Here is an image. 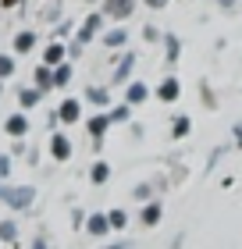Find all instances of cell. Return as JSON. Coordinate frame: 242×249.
Wrapping results in <instances>:
<instances>
[{
	"label": "cell",
	"instance_id": "6da1fadb",
	"mask_svg": "<svg viewBox=\"0 0 242 249\" xmlns=\"http://www.w3.org/2000/svg\"><path fill=\"white\" fill-rule=\"evenodd\" d=\"M0 199L11 203L15 210H25L29 203L36 199V189H29V185H25V189H4V185H0Z\"/></svg>",
	"mask_w": 242,
	"mask_h": 249
},
{
	"label": "cell",
	"instance_id": "7a4b0ae2",
	"mask_svg": "<svg viewBox=\"0 0 242 249\" xmlns=\"http://www.w3.org/2000/svg\"><path fill=\"white\" fill-rule=\"evenodd\" d=\"M132 11H135V0H107V4H103V15H107V18H114V21L129 18Z\"/></svg>",
	"mask_w": 242,
	"mask_h": 249
},
{
	"label": "cell",
	"instance_id": "3957f363",
	"mask_svg": "<svg viewBox=\"0 0 242 249\" xmlns=\"http://www.w3.org/2000/svg\"><path fill=\"white\" fill-rule=\"evenodd\" d=\"M100 21H103L100 15H89V18H86V25H82V29H78V32H75V43H78V47H86V43H89V39H93V36H96V29H100Z\"/></svg>",
	"mask_w": 242,
	"mask_h": 249
},
{
	"label": "cell",
	"instance_id": "277c9868",
	"mask_svg": "<svg viewBox=\"0 0 242 249\" xmlns=\"http://www.w3.org/2000/svg\"><path fill=\"white\" fill-rule=\"evenodd\" d=\"M50 153L57 160H68L72 157V142H68V135H50Z\"/></svg>",
	"mask_w": 242,
	"mask_h": 249
},
{
	"label": "cell",
	"instance_id": "5b68a950",
	"mask_svg": "<svg viewBox=\"0 0 242 249\" xmlns=\"http://www.w3.org/2000/svg\"><path fill=\"white\" fill-rule=\"evenodd\" d=\"M132 64H135V53H125V57H121V64L114 68V78H111V82H114V86L129 82V71H132Z\"/></svg>",
	"mask_w": 242,
	"mask_h": 249
},
{
	"label": "cell",
	"instance_id": "8992f818",
	"mask_svg": "<svg viewBox=\"0 0 242 249\" xmlns=\"http://www.w3.org/2000/svg\"><path fill=\"white\" fill-rule=\"evenodd\" d=\"M78 114H82V110H78V100H64L61 110H57V118H61L64 124H75V121H78Z\"/></svg>",
	"mask_w": 242,
	"mask_h": 249
},
{
	"label": "cell",
	"instance_id": "52a82bcc",
	"mask_svg": "<svg viewBox=\"0 0 242 249\" xmlns=\"http://www.w3.org/2000/svg\"><path fill=\"white\" fill-rule=\"evenodd\" d=\"M111 128V114H96V118H89V135L100 142L103 139V132Z\"/></svg>",
	"mask_w": 242,
	"mask_h": 249
},
{
	"label": "cell",
	"instance_id": "ba28073f",
	"mask_svg": "<svg viewBox=\"0 0 242 249\" xmlns=\"http://www.w3.org/2000/svg\"><path fill=\"white\" fill-rule=\"evenodd\" d=\"M178 78H164V82H160V89H157V96L164 100V104H171V100H178Z\"/></svg>",
	"mask_w": 242,
	"mask_h": 249
},
{
	"label": "cell",
	"instance_id": "9c48e42d",
	"mask_svg": "<svg viewBox=\"0 0 242 249\" xmlns=\"http://www.w3.org/2000/svg\"><path fill=\"white\" fill-rule=\"evenodd\" d=\"M29 132V118L25 114H11L7 118V135H25Z\"/></svg>",
	"mask_w": 242,
	"mask_h": 249
},
{
	"label": "cell",
	"instance_id": "30bf717a",
	"mask_svg": "<svg viewBox=\"0 0 242 249\" xmlns=\"http://www.w3.org/2000/svg\"><path fill=\"white\" fill-rule=\"evenodd\" d=\"M32 47H36V32H18L15 36V50L18 53H29Z\"/></svg>",
	"mask_w": 242,
	"mask_h": 249
},
{
	"label": "cell",
	"instance_id": "8fae6325",
	"mask_svg": "<svg viewBox=\"0 0 242 249\" xmlns=\"http://www.w3.org/2000/svg\"><path fill=\"white\" fill-rule=\"evenodd\" d=\"M43 61H47V68H50V64L61 68V61H64V47H61V43H50L47 53H43Z\"/></svg>",
	"mask_w": 242,
	"mask_h": 249
},
{
	"label": "cell",
	"instance_id": "7c38bea8",
	"mask_svg": "<svg viewBox=\"0 0 242 249\" xmlns=\"http://www.w3.org/2000/svg\"><path fill=\"white\" fill-rule=\"evenodd\" d=\"M125 96H129V104H143V100L149 96V89H146L143 82H132V86H129V93H125Z\"/></svg>",
	"mask_w": 242,
	"mask_h": 249
},
{
	"label": "cell",
	"instance_id": "4fadbf2b",
	"mask_svg": "<svg viewBox=\"0 0 242 249\" xmlns=\"http://www.w3.org/2000/svg\"><path fill=\"white\" fill-rule=\"evenodd\" d=\"M107 228H111V221L103 217V213H93V217H89V231H93V235H103Z\"/></svg>",
	"mask_w": 242,
	"mask_h": 249
},
{
	"label": "cell",
	"instance_id": "5bb4252c",
	"mask_svg": "<svg viewBox=\"0 0 242 249\" xmlns=\"http://www.w3.org/2000/svg\"><path fill=\"white\" fill-rule=\"evenodd\" d=\"M89 178H93L96 185H103V182H107V178H111V167H107V164L100 160V164H93V171H89Z\"/></svg>",
	"mask_w": 242,
	"mask_h": 249
},
{
	"label": "cell",
	"instance_id": "9a60e30c",
	"mask_svg": "<svg viewBox=\"0 0 242 249\" xmlns=\"http://www.w3.org/2000/svg\"><path fill=\"white\" fill-rule=\"evenodd\" d=\"M36 86H39V89H50V86H54V71H50L47 64H43L39 71H36Z\"/></svg>",
	"mask_w": 242,
	"mask_h": 249
},
{
	"label": "cell",
	"instance_id": "2e32d148",
	"mask_svg": "<svg viewBox=\"0 0 242 249\" xmlns=\"http://www.w3.org/2000/svg\"><path fill=\"white\" fill-rule=\"evenodd\" d=\"M72 82V68L61 64V68H54V86H68Z\"/></svg>",
	"mask_w": 242,
	"mask_h": 249
},
{
	"label": "cell",
	"instance_id": "e0dca14e",
	"mask_svg": "<svg viewBox=\"0 0 242 249\" xmlns=\"http://www.w3.org/2000/svg\"><path fill=\"white\" fill-rule=\"evenodd\" d=\"M125 39H129V32H125V29H114V32H107V36H103V43H107V47H121Z\"/></svg>",
	"mask_w": 242,
	"mask_h": 249
},
{
	"label": "cell",
	"instance_id": "ac0fdd59",
	"mask_svg": "<svg viewBox=\"0 0 242 249\" xmlns=\"http://www.w3.org/2000/svg\"><path fill=\"white\" fill-rule=\"evenodd\" d=\"M160 221V207H157V203H149V207L143 210V224H157Z\"/></svg>",
	"mask_w": 242,
	"mask_h": 249
},
{
	"label": "cell",
	"instance_id": "d6986e66",
	"mask_svg": "<svg viewBox=\"0 0 242 249\" xmlns=\"http://www.w3.org/2000/svg\"><path fill=\"white\" fill-rule=\"evenodd\" d=\"M18 100H21V107H32V104L39 100V89H21V93H18Z\"/></svg>",
	"mask_w": 242,
	"mask_h": 249
},
{
	"label": "cell",
	"instance_id": "ffe728a7",
	"mask_svg": "<svg viewBox=\"0 0 242 249\" xmlns=\"http://www.w3.org/2000/svg\"><path fill=\"white\" fill-rule=\"evenodd\" d=\"M164 47H168V61H178V53H182V50H178V36H168Z\"/></svg>",
	"mask_w": 242,
	"mask_h": 249
},
{
	"label": "cell",
	"instance_id": "44dd1931",
	"mask_svg": "<svg viewBox=\"0 0 242 249\" xmlns=\"http://www.w3.org/2000/svg\"><path fill=\"white\" fill-rule=\"evenodd\" d=\"M171 135H175V139L189 135V118H175V128H171Z\"/></svg>",
	"mask_w": 242,
	"mask_h": 249
},
{
	"label": "cell",
	"instance_id": "7402d4cb",
	"mask_svg": "<svg viewBox=\"0 0 242 249\" xmlns=\"http://www.w3.org/2000/svg\"><path fill=\"white\" fill-rule=\"evenodd\" d=\"M15 235H18V228H15L11 221H4V224H0V239H4V242H15Z\"/></svg>",
	"mask_w": 242,
	"mask_h": 249
},
{
	"label": "cell",
	"instance_id": "603a6c76",
	"mask_svg": "<svg viewBox=\"0 0 242 249\" xmlns=\"http://www.w3.org/2000/svg\"><path fill=\"white\" fill-rule=\"evenodd\" d=\"M86 96L93 100V104H107V100H111V96L103 93V89H96V86H89V89H86Z\"/></svg>",
	"mask_w": 242,
	"mask_h": 249
},
{
	"label": "cell",
	"instance_id": "cb8c5ba5",
	"mask_svg": "<svg viewBox=\"0 0 242 249\" xmlns=\"http://www.w3.org/2000/svg\"><path fill=\"white\" fill-rule=\"evenodd\" d=\"M11 71H15V61H11L7 53H0V78H7Z\"/></svg>",
	"mask_w": 242,
	"mask_h": 249
},
{
	"label": "cell",
	"instance_id": "d4e9b609",
	"mask_svg": "<svg viewBox=\"0 0 242 249\" xmlns=\"http://www.w3.org/2000/svg\"><path fill=\"white\" fill-rule=\"evenodd\" d=\"M107 221H111V228H125V224H129V217H125L121 210H111V217H107Z\"/></svg>",
	"mask_w": 242,
	"mask_h": 249
},
{
	"label": "cell",
	"instance_id": "484cf974",
	"mask_svg": "<svg viewBox=\"0 0 242 249\" xmlns=\"http://www.w3.org/2000/svg\"><path fill=\"white\" fill-rule=\"evenodd\" d=\"M125 118H129V107H114L111 110V121H125Z\"/></svg>",
	"mask_w": 242,
	"mask_h": 249
},
{
	"label": "cell",
	"instance_id": "4316f807",
	"mask_svg": "<svg viewBox=\"0 0 242 249\" xmlns=\"http://www.w3.org/2000/svg\"><path fill=\"white\" fill-rule=\"evenodd\" d=\"M146 7H153V11H160V7H168V0H143Z\"/></svg>",
	"mask_w": 242,
	"mask_h": 249
},
{
	"label": "cell",
	"instance_id": "83f0119b",
	"mask_svg": "<svg viewBox=\"0 0 242 249\" xmlns=\"http://www.w3.org/2000/svg\"><path fill=\"white\" fill-rule=\"evenodd\" d=\"M7 171H11V160H7V157H0V178H4Z\"/></svg>",
	"mask_w": 242,
	"mask_h": 249
},
{
	"label": "cell",
	"instance_id": "f1b7e54d",
	"mask_svg": "<svg viewBox=\"0 0 242 249\" xmlns=\"http://www.w3.org/2000/svg\"><path fill=\"white\" fill-rule=\"evenodd\" d=\"M0 4H4V7H15V4H18V0H0Z\"/></svg>",
	"mask_w": 242,
	"mask_h": 249
},
{
	"label": "cell",
	"instance_id": "f546056e",
	"mask_svg": "<svg viewBox=\"0 0 242 249\" xmlns=\"http://www.w3.org/2000/svg\"><path fill=\"white\" fill-rule=\"evenodd\" d=\"M235 135H239V142H242V124H235Z\"/></svg>",
	"mask_w": 242,
	"mask_h": 249
},
{
	"label": "cell",
	"instance_id": "4dcf8cb0",
	"mask_svg": "<svg viewBox=\"0 0 242 249\" xmlns=\"http://www.w3.org/2000/svg\"><path fill=\"white\" fill-rule=\"evenodd\" d=\"M232 4H235V0H221V7H232Z\"/></svg>",
	"mask_w": 242,
	"mask_h": 249
},
{
	"label": "cell",
	"instance_id": "1f68e13d",
	"mask_svg": "<svg viewBox=\"0 0 242 249\" xmlns=\"http://www.w3.org/2000/svg\"><path fill=\"white\" fill-rule=\"evenodd\" d=\"M107 249H129V246H107Z\"/></svg>",
	"mask_w": 242,
	"mask_h": 249
},
{
	"label": "cell",
	"instance_id": "d6a6232c",
	"mask_svg": "<svg viewBox=\"0 0 242 249\" xmlns=\"http://www.w3.org/2000/svg\"><path fill=\"white\" fill-rule=\"evenodd\" d=\"M32 249H47V246H43V242H36V246H32Z\"/></svg>",
	"mask_w": 242,
	"mask_h": 249
}]
</instances>
